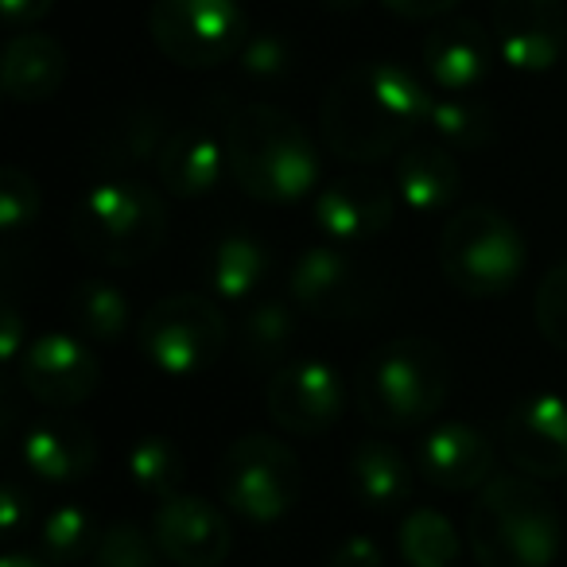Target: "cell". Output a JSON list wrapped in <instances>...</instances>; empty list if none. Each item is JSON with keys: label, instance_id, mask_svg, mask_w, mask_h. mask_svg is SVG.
I'll use <instances>...</instances> for the list:
<instances>
[{"label": "cell", "instance_id": "cell-36", "mask_svg": "<svg viewBox=\"0 0 567 567\" xmlns=\"http://www.w3.org/2000/svg\"><path fill=\"white\" fill-rule=\"evenodd\" d=\"M327 567H381L378 540H370V536H347V540L331 551Z\"/></svg>", "mask_w": 567, "mask_h": 567}, {"label": "cell", "instance_id": "cell-32", "mask_svg": "<svg viewBox=\"0 0 567 567\" xmlns=\"http://www.w3.org/2000/svg\"><path fill=\"white\" fill-rule=\"evenodd\" d=\"M159 544L152 533H144L133 520L102 528V540L94 551V567H159Z\"/></svg>", "mask_w": 567, "mask_h": 567}, {"label": "cell", "instance_id": "cell-12", "mask_svg": "<svg viewBox=\"0 0 567 567\" xmlns=\"http://www.w3.org/2000/svg\"><path fill=\"white\" fill-rule=\"evenodd\" d=\"M268 416L292 435H319L342 416L347 389L331 362L303 358V362L280 365L265 389Z\"/></svg>", "mask_w": 567, "mask_h": 567}, {"label": "cell", "instance_id": "cell-35", "mask_svg": "<svg viewBox=\"0 0 567 567\" xmlns=\"http://www.w3.org/2000/svg\"><path fill=\"white\" fill-rule=\"evenodd\" d=\"M40 210V187L28 172L20 167H4L0 172V229L12 234V229H24L28 221Z\"/></svg>", "mask_w": 567, "mask_h": 567}, {"label": "cell", "instance_id": "cell-41", "mask_svg": "<svg viewBox=\"0 0 567 567\" xmlns=\"http://www.w3.org/2000/svg\"><path fill=\"white\" fill-rule=\"evenodd\" d=\"M0 567H55L48 556H32V551H9Z\"/></svg>", "mask_w": 567, "mask_h": 567}, {"label": "cell", "instance_id": "cell-2", "mask_svg": "<svg viewBox=\"0 0 567 567\" xmlns=\"http://www.w3.org/2000/svg\"><path fill=\"white\" fill-rule=\"evenodd\" d=\"M226 152L237 187L257 203H300L316 190L319 152L280 105H241L226 125Z\"/></svg>", "mask_w": 567, "mask_h": 567}, {"label": "cell", "instance_id": "cell-8", "mask_svg": "<svg viewBox=\"0 0 567 567\" xmlns=\"http://www.w3.org/2000/svg\"><path fill=\"white\" fill-rule=\"evenodd\" d=\"M141 354L164 378H195L218 362L226 347V319L218 303L195 292H175L152 303L141 319Z\"/></svg>", "mask_w": 567, "mask_h": 567}, {"label": "cell", "instance_id": "cell-11", "mask_svg": "<svg viewBox=\"0 0 567 567\" xmlns=\"http://www.w3.org/2000/svg\"><path fill=\"white\" fill-rule=\"evenodd\" d=\"M494 48L505 66L544 74L567 48L564 0H494Z\"/></svg>", "mask_w": 567, "mask_h": 567}, {"label": "cell", "instance_id": "cell-27", "mask_svg": "<svg viewBox=\"0 0 567 567\" xmlns=\"http://www.w3.org/2000/svg\"><path fill=\"white\" fill-rule=\"evenodd\" d=\"M71 323L86 342H117L128 331V296L110 280H79L66 296Z\"/></svg>", "mask_w": 567, "mask_h": 567}, {"label": "cell", "instance_id": "cell-6", "mask_svg": "<svg viewBox=\"0 0 567 567\" xmlns=\"http://www.w3.org/2000/svg\"><path fill=\"white\" fill-rule=\"evenodd\" d=\"M440 265L458 292L489 300V296L513 292V284L525 276L528 245L517 221H509L502 210L466 206L443 226Z\"/></svg>", "mask_w": 567, "mask_h": 567}, {"label": "cell", "instance_id": "cell-3", "mask_svg": "<svg viewBox=\"0 0 567 567\" xmlns=\"http://www.w3.org/2000/svg\"><path fill=\"white\" fill-rule=\"evenodd\" d=\"M471 551L482 567H551L564 525L551 497L528 474H497L471 509Z\"/></svg>", "mask_w": 567, "mask_h": 567}, {"label": "cell", "instance_id": "cell-20", "mask_svg": "<svg viewBox=\"0 0 567 567\" xmlns=\"http://www.w3.org/2000/svg\"><path fill=\"white\" fill-rule=\"evenodd\" d=\"M229 167V152L210 128H175L156 159L159 183L179 198H203L221 183Z\"/></svg>", "mask_w": 567, "mask_h": 567}, {"label": "cell", "instance_id": "cell-17", "mask_svg": "<svg viewBox=\"0 0 567 567\" xmlns=\"http://www.w3.org/2000/svg\"><path fill=\"white\" fill-rule=\"evenodd\" d=\"M416 466L432 486L451 489V494L478 489L494 478V443L478 427L447 420L424 432L416 447Z\"/></svg>", "mask_w": 567, "mask_h": 567}, {"label": "cell", "instance_id": "cell-18", "mask_svg": "<svg viewBox=\"0 0 567 567\" xmlns=\"http://www.w3.org/2000/svg\"><path fill=\"white\" fill-rule=\"evenodd\" d=\"M494 55V32L471 17L447 20L424 40L427 79L440 86V94H474V86L489 74Z\"/></svg>", "mask_w": 567, "mask_h": 567}, {"label": "cell", "instance_id": "cell-15", "mask_svg": "<svg viewBox=\"0 0 567 567\" xmlns=\"http://www.w3.org/2000/svg\"><path fill=\"white\" fill-rule=\"evenodd\" d=\"M20 385L48 409H74L97 389V358L86 339L40 334L20 354Z\"/></svg>", "mask_w": 567, "mask_h": 567}, {"label": "cell", "instance_id": "cell-5", "mask_svg": "<svg viewBox=\"0 0 567 567\" xmlns=\"http://www.w3.org/2000/svg\"><path fill=\"white\" fill-rule=\"evenodd\" d=\"M167 234V210L156 190L133 179H105L79 198L71 214V237L90 260L128 268L159 252Z\"/></svg>", "mask_w": 567, "mask_h": 567}, {"label": "cell", "instance_id": "cell-22", "mask_svg": "<svg viewBox=\"0 0 567 567\" xmlns=\"http://www.w3.org/2000/svg\"><path fill=\"white\" fill-rule=\"evenodd\" d=\"M458 183H463V172L447 144L416 141L396 152V195L412 214H435L455 203Z\"/></svg>", "mask_w": 567, "mask_h": 567}, {"label": "cell", "instance_id": "cell-30", "mask_svg": "<svg viewBox=\"0 0 567 567\" xmlns=\"http://www.w3.org/2000/svg\"><path fill=\"white\" fill-rule=\"evenodd\" d=\"M125 466H128V478H133V486L141 489V494L156 497V502L179 494L183 451H179V443L167 440V435H141V440L128 447Z\"/></svg>", "mask_w": 567, "mask_h": 567}, {"label": "cell", "instance_id": "cell-4", "mask_svg": "<svg viewBox=\"0 0 567 567\" xmlns=\"http://www.w3.org/2000/svg\"><path fill=\"white\" fill-rule=\"evenodd\" d=\"M451 393V358L435 339H393L362 365L358 409L370 424L396 432L432 420Z\"/></svg>", "mask_w": 567, "mask_h": 567}, {"label": "cell", "instance_id": "cell-28", "mask_svg": "<svg viewBox=\"0 0 567 567\" xmlns=\"http://www.w3.org/2000/svg\"><path fill=\"white\" fill-rule=\"evenodd\" d=\"M296 334H300V319L288 303L280 300H265L257 308H249V316L237 327V347L241 358L252 365H280L284 358L292 354Z\"/></svg>", "mask_w": 567, "mask_h": 567}, {"label": "cell", "instance_id": "cell-40", "mask_svg": "<svg viewBox=\"0 0 567 567\" xmlns=\"http://www.w3.org/2000/svg\"><path fill=\"white\" fill-rule=\"evenodd\" d=\"M0 505H4V528L9 533H17V525H20V494L17 489H4V497H0Z\"/></svg>", "mask_w": 567, "mask_h": 567}, {"label": "cell", "instance_id": "cell-24", "mask_svg": "<svg viewBox=\"0 0 567 567\" xmlns=\"http://www.w3.org/2000/svg\"><path fill=\"white\" fill-rule=\"evenodd\" d=\"M268 268L272 257L265 241H257L252 234H226L206 249L203 280L218 300L241 303L268 280Z\"/></svg>", "mask_w": 567, "mask_h": 567}, {"label": "cell", "instance_id": "cell-29", "mask_svg": "<svg viewBox=\"0 0 567 567\" xmlns=\"http://www.w3.org/2000/svg\"><path fill=\"white\" fill-rule=\"evenodd\" d=\"M463 540L440 509H412L401 520V556L409 567H455Z\"/></svg>", "mask_w": 567, "mask_h": 567}, {"label": "cell", "instance_id": "cell-37", "mask_svg": "<svg viewBox=\"0 0 567 567\" xmlns=\"http://www.w3.org/2000/svg\"><path fill=\"white\" fill-rule=\"evenodd\" d=\"M393 17L404 20H435V17H447L455 9L458 0H381Z\"/></svg>", "mask_w": 567, "mask_h": 567}, {"label": "cell", "instance_id": "cell-33", "mask_svg": "<svg viewBox=\"0 0 567 567\" xmlns=\"http://www.w3.org/2000/svg\"><path fill=\"white\" fill-rule=\"evenodd\" d=\"M536 327L551 347L567 354V260L551 265L536 288Z\"/></svg>", "mask_w": 567, "mask_h": 567}, {"label": "cell", "instance_id": "cell-23", "mask_svg": "<svg viewBox=\"0 0 567 567\" xmlns=\"http://www.w3.org/2000/svg\"><path fill=\"white\" fill-rule=\"evenodd\" d=\"M164 144V113L152 105H125L94 133V159L110 172H128L159 159Z\"/></svg>", "mask_w": 567, "mask_h": 567}, {"label": "cell", "instance_id": "cell-34", "mask_svg": "<svg viewBox=\"0 0 567 567\" xmlns=\"http://www.w3.org/2000/svg\"><path fill=\"white\" fill-rule=\"evenodd\" d=\"M237 63H241V71L249 74V79L276 82V79H284V74L292 71L296 55H292V43L284 40L280 32H257V35H249V40H245Z\"/></svg>", "mask_w": 567, "mask_h": 567}, {"label": "cell", "instance_id": "cell-21", "mask_svg": "<svg viewBox=\"0 0 567 567\" xmlns=\"http://www.w3.org/2000/svg\"><path fill=\"white\" fill-rule=\"evenodd\" d=\"M66 79V51L59 40L43 32H20L4 48V63H0V82L4 94L20 105H35L55 97V90Z\"/></svg>", "mask_w": 567, "mask_h": 567}, {"label": "cell", "instance_id": "cell-26", "mask_svg": "<svg viewBox=\"0 0 567 567\" xmlns=\"http://www.w3.org/2000/svg\"><path fill=\"white\" fill-rule=\"evenodd\" d=\"M424 128L432 133V141L447 144V148H486L494 141L497 125L489 105H482L474 94H435L427 97Z\"/></svg>", "mask_w": 567, "mask_h": 567}, {"label": "cell", "instance_id": "cell-25", "mask_svg": "<svg viewBox=\"0 0 567 567\" xmlns=\"http://www.w3.org/2000/svg\"><path fill=\"white\" fill-rule=\"evenodd\" d=\"M350 489L365 509H393L409 497L412 466L389 440H362L350 455Z\"/></svg>", "mask_w": 567, "mask_h": 567}, {"label": "cell", "instance_id": "cell-1", "mask_svg": "<svg viewBox=\"0 0 567 567\" xmlns=\"http://www.w3.org/2000/svg\"><path fill=\"white\" fill-rule=\"evenodd\" d=\"M427 90L393 63H358L323 97V141L350 164H373L404 148L424 128Z\"/></svg>", "mask_w": 567, "mask_h": 567}, {"label": "cell", "instance_id": "cell-39", "mask_svg": "<svg viewBox=\"0 0 567 567\" xmlns=\"http://www.w3.org/2000/svg\"><path fill=\"white\" fill-rule=\"evenodd\" d=\"M0 319H4V334H0V354H4V358L24 354V350H20V311L12 308V303H4Z\"/></svg>", "mask_w": 567, "mask_h": 567}, {"label": "cell", "instance_id": "cell-16", "mask_svg": "<svg viewBox=\"0 0 567 567\" xmlns=\"http://www.w3.org/2000/svg\"><path fill=\"white\" fill-rule=\"evenodd\" d=\"M319 229L331 237L334 245H362L389 229L396 214V198L378 175H342V179L327 183L311 203Z\"/></svg>", "mask_w": 567, "mask_h": 567}, {"label": "cell", "instance_id": "cell-38", "mask_svg": "<svg viewBox=\"0 0 567 567\" xmlns=\"http://www.w3.org/2000/svg\"><path fill=\"white\" fill-rule=\"evenodd\" d=\"M51 4L55 0H4V17H9L12 28H32L48 17Z\"/></svg>", "mask_w": 567, "mask_h": 567}, {"label": "cell", "instance_id": "cell-19", "mask_svg": "<svg viewBox=\"0 0 567 567\" xmlns=\"http://www.w3.org/2000/svg\"><path fill=\"white\" fill-rule=\"evenodd\" d=\"M24 463L32 474L48 482H79L94 471L97 463V440L82 420L63 416V412H51L40 416L24 432Z\"/></svg>", "mask_w": 567, "mask_h": 567}, {"label": "cell", "instance_id": "cell-31", "mask_svg": "<svg viewBox=\"0 0 567 567\" xmlns=\"http://www.w3.org/2000/svg\"><path fill=\"white\" fill-rule=\"evenodd\" d=\"M97 540H102L97 520L90 517L82 505H63V509L51 513L48 525H43V556H48L55 567L94 559Z\"/></svg>", "mask_w": 567, "mask_h": 567}, {"label": "cell", "instance_id": "cell-14", "mask_svg": "<svg viewBox=\"0 0 567 567\" xmlns=\"http://www.w3.org/2000/svg\"><path fill=\"white\" fill-rule=\"evenodd\" d=\"M152 536L175 567H218L234 548L226 513L198 494L164 497L152 513Z\"/></svg>", "mask_w": 567, "mask_h": 567}, {"label": "cell", "instance_id": "cell-13", "mask_svg": "<svg viewBox=\"0 0 567 567\" xmlns=\"http://www.w3.org/2000/svg\"><path fill=\"white\" fill-rule=\"evenodd\" d=\"M502 451L528 478L567 474V401L556 393H533L509 404L502 416Z\"/></svg>", "mask_w": 567, "mask_h": 567}, {"label": "cell", "instance_id": "cell-9", "mask_svg": "<svg viewBox=\"0 0 567 567\" xmlns=\"http://www.w3.org/2000/svg\"><path fill=\"white\" fill-rule=\"evenodd\" d=\"M148 32L172 63L206 71L241 55L249 20L237 0H152Z\"/></svg>", "mask_w": 567, "mask_h": 567}, {"label": "cell", "instance_id": "cell-10", "mask_svg": "<svg viewBox=\"0 0 567 567\" xmlns=\"http://www.w3.org/2000/svg\"><path fill=\"white\" fill-rule=\"evenodd\" d=\"M288 292L296 308L316 319H362L378 308V280L347 245H316L300 252Z\"/></svg>", "mask_w": 567, "mask_h": 567}, {"label": "cell", "instance_id": "cell-7", "mask_svg": "<svg viewBox=\"0 0 567 567\" xmlns=\"http://www.w3.org/2000/svg\"><path fill=\"white\" fill-rule=\"evenodd\" d=\"M218 494L237 517L272 525L292 513L303 489V471L292 447L272 435H241L218 458Z\"/></svg>", "mask_w": 567, "mask_h": 567}, {"label": "cell", "instance_id": "cell-42", "mask_svg": "<svg viewBox=\"0 0 567 567\" xmlns=\"http://www.w3.org/2000/svg\"><path fill=\"white\" fill-rule=\"evenodd\" d=\"M323 4H327L331 12H354L358 4H362V0H323Z\"/></svg>", "mask_w": 567, "mask_h": 567}]
</instances>
